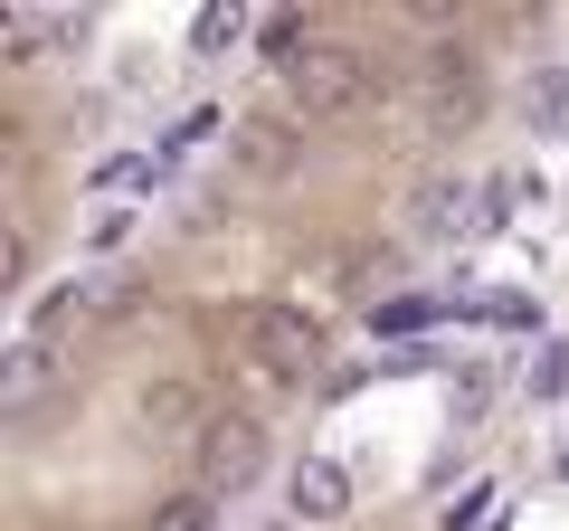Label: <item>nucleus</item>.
<instances>
[{
	"label": "nucleus",
	"instance_id": "1",
	"mask_svg": "<svg viewBox=\"0 0 569 531\" xmlns=\"http://www.w3.org/2000/svg\"><path fill=\"white\" fill-rule=\"evenodd\" d=\"M284 96L305 123H342L380 96V48H351V39H313L305 58L284 67Z\"/></svg>",
	"mask_w": 569,
	"mask_h": 531
},
{
	"label": "nucleus",
	"instance_id": "2",
	"mask_svg": "<svg viewBox=\"0 0 569 531\" xmlns=\"http://www.w3.org/2000/svg\"><path fill=\"white\" fill-rule=\"evenodd\" d=\"M228 332H238L247 370H266V380H313V361H323V332H313L295 304H247Z\"/></svg>",
	"mask_w": 569,
	"mask_h": 531
},
{
	"label": "nucleus",
	"instance_id": "3",
	"mask_svg": "<svg viewBox=\"0 0 569 531\" xmlns=\"http://www.w3.org/2000/svg\"><path fill=\"white\" fill-rule=\"evenodd\" d=\"M257 474H266V428L257 418H209L200 447H190V484L228 503V493H247Z\"/></svg>",
	"mask_w": 569,
	"mask_h": 531
},
{
	"label": "nucleus",
	"instance_id": "4",
	"mask_svg": "<svg viewBox=\"0 0 569 531\" xmlns=\"http://www.w3.org/2000/svg\"><path fill=\"white\" fill-rule=\"evenodd\" d=\"M133 418H142V437H162V447H200V428H209L219 409H209L190 380H152V389L133 399Z\"/></svg>",
	"mask_w": 569,
	"mask_h": 531
},
{
	"label": "nucleus",
	"instance_id": "5",
	"mask_svg": "<svg viewBox=\"0 0 569 531\" xmlns=\"http://www.w3.org/2000/svg\"><path fill=\"white\" fill-rule=\"evenodd\" d=\"M427 96H437V123H475V104H485V77H475L466 48H437V58H427Z\"/></svg>",
	"mask_w": 569,
	"mask_h": 531
},
{
	"label": "nucleus",
	"instance_id": "6",
	"mask_svg": "<svg viewBox=\"0 0 569 531\" xmlns=\"http://www.w3.org/2000/svg\"><path fill=\"white\" fill-rule=\"evenodd\" d=\"M284 493H295V512H305V522H332V512H351V474L332 465V455H305V465L284 474Z\"/></svg>",
	"mask_w": 569,
	"mask_h": 531
},
{
	"label": "nucleus",
	"instance_id": "7",
	"mask_svg": "<svg viewBox=\"0 0 569 531\" xmlns=\"http://www.w3.org/2000/svg\"><path fill=\"white\" fill-rule=\"evenodd\" d=\"M238 162L257 171V181H284V171L305 162V133H295V123H238Z\"/></svg>",
	"mask_w": 569,
	"mask_h": 531
},
{
	"label": "nucleus",
	"instance_id": "8",
	"mask_svg": "<svg viewBox=\"0 0 569 531\" xmlns=\"http://www.w3.org/2000/svg\"><path fill=\"white\" fill-rule=\"evenodd\" d=\"M48 39H67V10H0V58L10 67H39Z\"/></svg>",
	"mask_w": 569,
	"mask_h": 531
},
{
	"label": "nucleus",
	"instance_id": "9",
	"mask_svg": "<svg viewBox=\"0 0 569 531\" xmlns=\"http://www.w3.org/2000/svg\"><path fill=\"white\" fill-rule=\"evenodd\" d=\"M257 48H266L276 67H295V58L313 48V10H266V20H257Z\"/></svg>",
	"mask_w": 569,
	"mask_h": 531
},
{
	"label": "nucleus",
	"instance_id": "10",
	"mask_svg": "<svg viewBox=\"0 0 569 531\" xmlns=\"http://www.w3.org/2000/svg\"><path fill=\"white\" fill-rule=\"evenodd\" d=\"M209 522H219V493L181 484V493H162V503H152V522H142V531H209Z\"/></svg>",
	"mask_w": 569,
	"mask_h": 531
},
{
	"label": "nucleus",
	"instance_id": "11",
	"mask_svg": "<svg viewBox=\"0 0 569 531\" xmlns=\"http://www.w3.org/2000/svg\"><path fill=\"white\" fill-rule=\"evenodd\" d=\"M96 304H104L96 285H67V294H48V304L29 313V342H58V332H67V323H86V313H96Z\"/></svg>",
	"mask_w": 569,
	"mask_h": 531
},
{
	"label": "nucleus",
	"instance_id": "12",
	"mask_svg": "<svg viewBox=\"0 0 569 531\" xmlns=\"http://www.w3.org/2000/svg\"><path fill=\"white\" fill-rule=\"evenodd\" d=\"M48 389V342H20L10 351V399H39Z\"/></svg>",
	"mask_w": 569,
	"mask_h": 531
},
{
	"label": "nucleus",
	"instance_id": "13",
	"mask_svg": "<svg viewBox=\"0 0 569 531\" xmlns=\"http://www.w3.org/2000/svg\"><path fill=\"white\" fill-rule=\"evenodd\" d=\"M190 29H200V48H228V39H247V10H200Z\"/></svg>",
	"mask_w": 569,
	"mask_h": 531
},
{
	"label": "nucleus",
	"instance_id": "14",
	"mask_svg": "<svg viewBox=\"0 0 569 531\" xmlns=\"http://www.w3.org/2000/svg\"><path fill=\"white\" fill-rule=\"evenodd\" d=\"M541 389H550V399L569 389V351H550V361H541Z\"/></svg>",
	"mask_w": 569,
	"mask_h": 531
}]
</instances>
